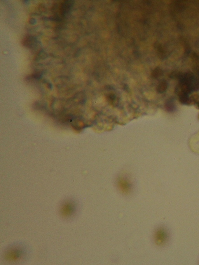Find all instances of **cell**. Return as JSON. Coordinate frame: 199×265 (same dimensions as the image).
I'll return each instance as SVG.
<instances>
[{
  "instance_id": "obj_1",
  "label": "cell",
  "mask_w": 199,
  "mask_h": 265,
  "mask_svg": "<svg viewBox=\"0 0 199 265\" xmlns=\"http://www.w3.org/2000/svg\"><path fill=\"white\" fill-rule=\"evenodd\" d=\"M154 238L156 244L163 246L168 241L169 234L168 230L164 227L159 228L155 232Z\"/></svg>"
},
{
  "instance_id": "obj_2",
  "label": "cell",
  "mask_w": 199,
  "mask_h": 265,
  "mask_svg": "<svg viewBox=\"0 0 199 265\" xmlns=\"http://www.w3.org/2000/svg\"><path fill=\"white\" fill-rule=\"evenodd\" d=\"M24 254V250L21 247H12L6 251L5 257L7 260L14 261L19 260L22 257Z\"/></svg>"
},
{
  "instance_id": "obj_3",
  "label": "cell",
  "mask_w": 199,
  "mask_h": 265,
  "mask_svg": "<svg viewBox=\"0 0 199 265\" xmlns=\"http://www.w3.org/2000/svg\"><path fill=\"white\" fill-rule=\"evenodd\" d=\"M75 207L73 203L67 202L64 203L60 209L59 213L63 218H69L75 214Z\"/></svg>"
},
{
  "instance_id": "obj_4",
  "label": "cell",
  "mask_w": 199,
  "mask_h": 265,
  "mask_svg": "<svg viewBox=\"0 0 199 265\" xmlns=\"http://www.w3.org/2000/svg\"><path fill=\"white\" fill-rule=\"evenodd\" d=\"M73 5V1H65V2L62 5V13L63 14H66L68 12L70 11L71 8Z\"/></svg>"
},
{
  "instance_id": "obj_5",
  "label": "cell",
  "mask_w": 199,
  "mask_h": 265,
  "mask_svg": "<svg viewBox=\"0 0 199 265\" xmlns=\"http://www.w3.org/2000/svg\"><path fill=\"white\" fill-rule=\"evenodd\" d=\"M168 87V83L166 80H163L160 82L157 87V92L162 94L165 92Z\"/></svg>"
},
{
  "instance_id": "obj_6",
  "label": "cell",
  "mask_w": 199,
  "mask_h": 265,
  "mask_svg": "<svg viewBox=\"0 0 199 265\" xmlns=\"http://www.w3.org/2000/svg\"><path fill=\"white\" fill-rule=\"evenodd\" d=\"M163 71L160 68L157 67L154 69L152 73V77L155 79H158L163 75Z\"/></svg>"
},
{
  "instance_id": "obj_7",
  "label": "cell",
  "mask_w": 199,
  "mask_h": 265,
  "mask_svg": "<svg viewBox=\"0 0 199 265\" xmlns=\"http://www.w3.org/2000/svg\"><path fill=\"white\" fill-rule=\"evenodd\" d=\"M183 75V73H182L181 72H172L170 76V77H171V79H180L181 78V77Z\"/></svg>"
},
{
  "instance_id": "obj_8",
  "label": "cell",
  "mask_w": 199,
  "mask_h": 265,
  "mask_svg": "<svg viewBox=\"0 0 199 265\" xmlns=\"http://www.w3.org/2000/svg\"><path fill=\"white\" fill-rule=\"evenodd\" d=\"M108 100L110 103H113L114 101L116 100V96L114 94H110L108 97Z\"/></svg>"
}]
</instances>
